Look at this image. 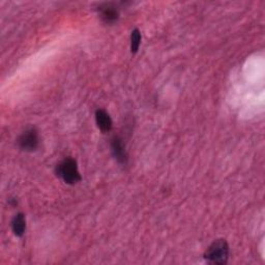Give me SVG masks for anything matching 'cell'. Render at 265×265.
I'll return each mask as SVG.
<instances>
[{
    "mask_svg": "<svg viewBox=\"0 0 265 265\" xmlns=\"http://www.w3.org/2000/svg\"><path fill=\"white\" fill-rule=\"evenodd\" d=\"M56 174L67 184H75L81 180L77 162L71 158H67L57 165Z\"/></svg>",
    "mask_w": 265,
    "mask_h": 265,
    "instance_id": "6da1fadb",
    "label": "cell"
},
{
    "mask_svg": "<svg viewBox=\"0 0 265 265\" xmlns=\"http://www.w3.org/2000/svg\"><path fill=\"white\" fill-rule=\"evenodd\" d=\"M229 257V246L225 239H218L211 244L204 254V258L211 264H226Z\"/></svg>",
    "mask_w": 265,
    "mask_h": 265,
    "instance_id": "7a4b0ae2",
    "label": "cell"
},
{
    "mask_svg": "<svg viewBox=\"0 0 265 265\" xmlns=\"http://www.w3.org/2000/svg\"><path fill=\"white\" fill-rule=\"evenodd\" d=\"M40 138L39 133L34 129L30 128L26 130L18 139L19 147L25 151H33L39 147Z\"/></svg>",
    "mask_w": 265,
    "mask_h": 265,
    "instance_id": "3957f363",
    "label": "cell"
},
{
    "mask_svg": "<svg viewBox=\"0 0 265 265\" xmlns=\"http://www.w3.org/2000/svg\"><path fill=\"white\" fill-rule=\"evenodd\" d=\"M111 151L113 157L115 158V160L123 165H126L128 163V154L126 147L124 145L123 140L115 136L113 137L111 140Z\"/></svg>",
    "mask_w": 265,
    "mask_h": 265,
    "instance_id": "277c9868",
    "label": "cell"
},
{
    "mask_svg": "<svg viewBox=\"0 0 265 265\" xmlns=\"http://www.w3.org/2000/svg\"><path fill=\"white\" fill-rule=\"evenodd\" d=\"M101 18L107 24L115 23L119 18V12L117 8L112 4H105L100 8Z\"/></svg>",
    "mask_w": 265,
    "mask_h": 265,
    "instance_id": "5b68a950",
    "label": "cell"
},
{
    "mask_svg": "<svg viewBox=\"0 0 265 265\" xmlns=\"http://www.w3.org/2000/svg\"><path fill=\"white\" fill-rule=\"evenodd\" d=\"M95 122L102 132H109L112 129V119L105 110H98L95 112Z\"/></svg>",
    "mask_w": 265,
    "mask_h": 265,
    "instance_id": "8992f818",
    "label": "cell"
},
{
    "mask_svg": "<svg viewBox=\"0 0 265 265\" xmlns=\"http://www.w3.org/2000/svg\"><path fill=\"white\" fill-rule=\"evenodd\" d=\"M12 229L16 236L22 237L26 229V220L23 213H18L12 221Z\"/></svg>",
    "mask_w": 265,
    "mask_h": 265,
    "instance_id": "52a82bcc",
    "label": "cell"
},
{
    "mask_svg": "<svg viewBox=\"0 0 265 265\" xmlns=\"http://www.w3.org/2000/svg\"><path fill=\"white\" fill-rule=\"evenodd\" d=\"M141 43V33L138 29H134L131 34V52L137 53Z\"/></svg>",
    "mask_w": 265,
    "mask_h": 265,
    "instance_id": "ba28073f",
    "label": "cell"
}]
</instances>
